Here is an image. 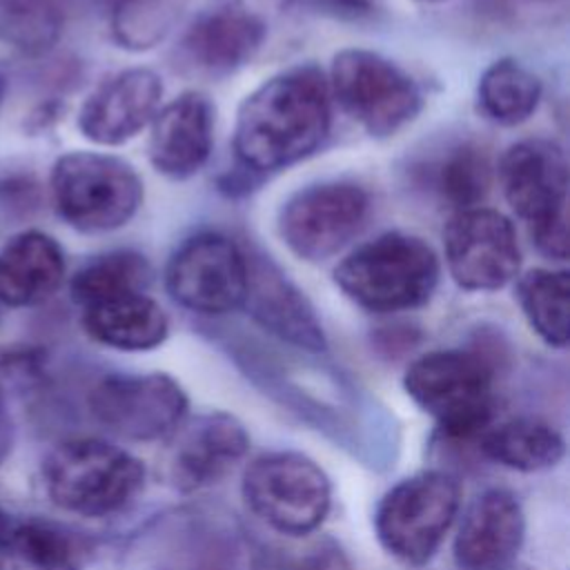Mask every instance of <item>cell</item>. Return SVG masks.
Returning a JSON list of instances; mask_svg holds the SVG:
<instances>
[{"label": "cell", "instance_id": "6da1fadb", "mask_svg": "<svg viewBox=\"0 0 570 570\" xmlns=\"http://www.w3.org/2000/svg\"><path fill=\"white\" fill-rule=\"evenodd\" d=\"M330 89L314 65L292 67L256 87L238 107L234 151L256 171L289 167L314 154L332 122Z\"/></svg>", "mask_w": 570, "mask_h": 570}, {"label": "cell", "instance_id": "7a4b0ae2", "mask_svg": "<svg viewBox=\"0 0 570 570\" xmlns=\"http://www.w3.org/2000/svg\"><path fill=\"white\" fill-rule=\"evenodd\" d=\"M441 265L434 249L419 236L387 232L358 245L334 269V283L370 312H403L423 305Z\"/></svg>", "mask_w": 570, "mask_h": 570}, {"label": "cell", "instance_id": "3957f363", "mask_svg": "<svg viewBox=\"0 0 570 570\" xmlns=\"http://www.w3.org/2000/svg\"><path fill=\"white\" fill-rule=\"evenodd\" d=\"M145 468L127 450L94 436L58 443L42 463V485L53 505L80 517H107L142 488Z\"/></svg>", "mask_w": 570, "mask_h": 570}, {"label": "cell", "instance_id": "277c9868", "mask_svg": "<svg viewBox=\"0 0 570 570\" xmlns=\"http://www.w3.org/2000/svg\"><path fill=\"white\" fill-rule=\"evenodd\" d=\"M503 196L530 227L541 254L568 258V160L548 138H525L508 147L499 165Z\"/></svg>", "mask_w": 570, "mask_h": 570}, {"label": "cell", "instance_id": "5b68a950", "mask_svg": "<svg viewBox=\"0 0 570 570\" xmlns=\"http://www.w3.org/2000/svg\"><path fill=\"white\" fill-rule=\"evenodd\" d=\"M58 214L78 232L102 234L127 225L142 203L136 169L111 154L69 151L51 169Z\"/></svg>", "mask_w": 570, "mask_h": 570}, {"label": "cell", "instance_id": "8992f818", "mask_svg": "<svg viewBox=\"0 0 570 570\" xmlns=\"http://www.w3.org/2000/svg\"><path fill=\"white\" fill-rule=\"evenodd\" d=\"M405 392L454 439L481 436L494 412L492 372L463 350H436L419 356L403 376Z\"/></svg>", "mask_w": 570, "mask_h": 570}, {"label": "cell", "instance_id": "52a82bcc", "mask_svg": "<svg viewBox=\"0 0 570 570\" xmlns=\"http://www.w3.org/2000/svg\"><path fill=\"white\" fill-rule=\"evenodd\" d=\"M330 96L370 136L387 138L421 111L416 82L392 60L367 49H343L332 58Z\"/></svg>", "mask_w": 570, "mask_h": 570}, {"label": "cell", "instance_id": "ba28073f", "mask_svg": "<svg viewBox=\"0 0 570 570\" xmlns=\"http://www.w3.org/2000/svg\"><path fill=\"white\" fill-rule=\"evenodd\" d=\"M461 505L459 481L430 470L399 481L381 499L374 528L381 546L410 566L428 563Z\"/></svg>", "mask_w": 570, "mask_h": 570}, {"label": "cell", "instance_id": "9c48e42d", "mask_svg": "<svg viewBox=\"0 0 570 570\" xmlns=\"http://www.w3.org/2000/svg\"><path fill=\"white\" fill-rule=\"evenodd\" d=\"M243 497L269 528L298 537L323 523L332 488L312 459L298 452H269L245 468Z\"/></svg>", "mask_w": 570, "mask_h": 570}, {"label": "cell", "instance_id": "30bf717a", "mask_svg": "<svg viewBox=\"0 0 570 570\" xmlns=\"http://www.w3.org/2000/svg\"><path fill=\"white\" fill-rule=\"evenodd\" d=\"M370 198L354 183H318L296 191L278 214L283 243L303 261L316 263L343 249L363 227Z\"/></svg>", "mask_w": 570, "mask_h": 570}, {"label": "cell", "instance_id": "8fae6325", "mask_svg": "<svg viewBox=\"0 0 570 570\" xmlns=\"http://www.w3.org/2000/svg\"><path fill=\"white\" fill-rule=\"evenodd\" d=\"M169 296L198 314H227L243 307L247 256L227 236L205 232L187 238L165 267Z\"/></svg>", "mask_w": 570, "mask_h": 570}, {"label": "cell", "instance_id": "7c38bea8", "mask_svg": "<svg viewBox=\"0 0 570 570\" xmlns=\"http://www.w3.org/2000/svg\"><path fill=\"white\" fill-rule=\"evenodd\" d=\"M94 419L127 441L167 439L187 414L183 387L167 374H116L89 394Z\"/></svg>", "mask_w": 570, "mask_h": 570}, {"label": "cell", "instance_id": "4fadbf2b", "mask_svg": "<svg viewBox=\"0 0 570 570\" xmlns=\"http://www.w3.org/2000/svg\"><path fill=\"white\" fill-rule=\"evenodd\" d=\"M445 265L468 292H494L508 285L521 263L512 223L488 207L454 212L443 232Z\"/></svg>", "mask_w": 570, "mask_h": 570}, {"label": "cell", "instance_id": "5bb4252c", "mask_svg": "<svg viewBox=\"0 0 570 570\" xmlns=\"http://www.w3.org/2000/svg\"><path fill=\"white\" fill-rule=\"evenodd\" d=\"M165 474L178 490H198L223 479L247 452L245 428L225 412L183 421L169 436Z\"/></svg>", "mask_w": 570, "mask_h": 570}, {"label": "cell", "instance_id": "9a60e30c", "mask_svg": "<svg viewBox=\"0 0 570 570\" xmlns=\"http://www.w3.org/2000/svg\"><path fill=\"white\" fill-rule=\"evenodd\" d=\"M160 98L158 73L145 67L125 69L89 94L78 114V129L96 145H122L151 122Z\"/></svg>", "mask_w": 570, "mask_h": 570}, {"label": "cell", "instance_id": "2e32d148", "mask_svg": "<svg viewBox=\"0 0 570 570\" xmlns=\"http://www.w3.org/2000/svg\"><path fill=\"white\" fill-rule=\"evenodd\" d=\"M525 519L508 490H485L465 508L454 537L456 570H510L523 546Z\"/></svg>", "mask_w": 570, "mask_h": 570}, {"label": "cell", "instance_id": "e0dca14e", "mask_svg": "<svg viewBox=\"0 0 570 570\" xmlns=\"http://www.w3.org/2000/svg\"><path fill=\"white\" fill-rule=\"evenodd\" d=\"M265 20L245 4H220L203 13L180 42L183 60L200 76L225 78L245 67L263 47Z\"/></svg>", "mask_w": 570, "mask_h": 570}, {"label": "cell", "instance_id": "ac0fdd59", "mask_svg": "<svg viewBox=\"0 0 570 570\" xmlns=\"http://www.w3.org/2000/svg\"><path fill=\"white\" fill-rule=\"evenodd\" d=\"M214 109L198 91H185L156 111L149 134V160L171 180L191 178L209 158Z\"/></svg>", "mask_w": 570, "mask_h": 570}, {"label": "cell", "instance_id": "d6986e66", "mask_svg": "<svg viewBox=\"0 0 570 570\" xmlns=\"http://www.w3.org/2000/svg\"><path fill=\"white\" fill-rule=\"evenodd\" d=\"M243 307L267 332L309 352H323V325L305 294L269 261L247 258V289Z\"/></svg>", "mask_w": 570, "mask_h": 570}, {"label": "cell", "instance_id": "ffe728a7", "mask_svg": "<svg viewBox=\"0 0 570 570\" xmlns=\"http://www.w3.org/2000/svg\"><path fill=\"white\" fill-rule=\"evenodd\" d=\"M65 278V254L45 232H22L0 249V303L29 307L58 292Z\"/></svg>", "mask_w": 570, "mask_h": 570}, {"label": "cell", "instance_id": "44dd1931", "mask_svg": "<svg viewBox=\"0 0 570 570\" xmlns=\"http://www.w3.org/2000/svg\"><path fill=\"white\" fill-rule=\"evenodd\" d=\"M85 332L114 350L145 352L167 338V316L145 292H127L82 307Z\"/></svg>", "mask_w": 570, "mask_h": 570}, {"label": "cell", "instance_id": "7402d4cb", "mask_svg": "<svg viewBox=\"0 0 570 570\" xmlns=\"http://www.w3.org/2000/svg\"><path fill=\"white\" fill-rule=\"evenodd\" d=\"M479 439L488 459L521 472L552 468L566 450L559 430L541 419H512L488 428Z\"/></svg>", "mask_w": 570, "mask_h": 570}, {"label": "cell", "instance_id": "603a6c76", "mask_svg": "<svg viewBox=\"0 0 570 570\" xmlns=\"http://www.w3.org/2000/svg\"><path fill=\"white\" fill-rule=\"evenodd\" d=\"M476 100L488 120L512 127L528 120L539 107L541 80L517 58H499L483 69Z\"/></svg>", "mask_w": 570, "mask_h": 570}, {"label": "cell", "instance_id": "cb8c5ba5", "mask_svg": "<svg viewBox=\"0 0 570 570\" xmlns=\"http://www.w3.org/2000/svg\"><path fill=\"white\" fill-rule=\"evenodd\" d=\"M519 305L530 327L552 347L570 338V274L566 269H530L517 283Z\"/></svg>", "mask_w": 570, "mask_h": 570}, {"label": "cell", "instance_id": "d4e9b609", "mask_svg": "<svg viewBox=\"0 0 570 570\" xmlns=\"http://www.w3.org/2000/svg\"><path fill=\"white\" fill-rule=\"evenodd\" d=\"M151 269L145 256L136 252H109L85 263L71 278V296L82 307L120 296L127 292H145Z\"/></svg>", "mask_w": 570, "mask_h": 570}, {"label": "cell", "instance_id": "484cf974", "mask_svg": "<svg viewBox=\"0 0 570 570\" xmlns=\"http://www.w3.org/2000/svg\"><path fill=\"white\" fill-rule=\"evenodd\" d=\"M194 0H118L111 13V36L127 51L160 45L180 22Z\"/></svg>", "mask_w": 570, "mask_h": 570}, {"label": "cell", "instance_id": "4316f807", "mask_svg": "<svg viewBox=\"0 0 570 570\" xmlns=\"http://www.w3.org/2000/svg\"><path fill=\"white\" fill-rule=\"evenodd\" d=\"M62 22L53 0H0V40L22 53H47L58 42Z\"/></svg>", "mask_w": 570, "mask_h": 570}, {"label": "cell", "instance_id": "83f0119b", "mask_svg": "<svg viewBox=\"0 0 570 570\" xmlns=\"http://www.w3.org/2000/svg\"><path fill=\"white\" fill-rule=\"evenodd\" d=\"M9 570H80L69 537L45 521L13 525L9 541Z\"/></svg>", "mask_w": 570, "mask_h": 570}, {"label": "cell", "instance_id": "f1b7e54d", "mask_svg": "<svg viewBox=\"0 0 570 570\" xmlns=\"http://www.w3.org/2000/svg\"><path fill=\"white\" fill-rule=\"evenodd\" d=\"M490 187V163L488 156L476 147H459L439 171L441 194L461 209L481 207Z\"/></svg>", "mask_w": 570, "mask_h": 570}, {"label": "cell", "instance_id": "f546056e", "mask_svg": "<svg viewBox=\"0 0 570 570\" xmlns=\"http://www.w3.org/2000/svg\"><path fill=\"white\" fill-rule=\"evenodd\" d=\"M316 4L341 18H361L372 11V0H316Z\"/></svg>", "mask_w": 570, "mask_h": 570}, {"label": "cell", "instance_id": "4dcf8cb0", "mask_svg": "<svg viewBox=\"0 0 570 570\" xmlns=\"http://www.w3.org/2000/svg\"><path fill=\"white\" fill-rule=\"evenodd\" d=\"M13 521L9 514L0 508V570H7V559H9V541L13 532Z\"/></svg>", "mask_w": 570, "mask_h": 570}, {"label": "cell", "instance_id": "1f68e13d", "mask_svg": "<svg viewBox=\"0 0 570 570\" xmlns=\"http://www.w3.org/2000/svg\"><path fill=\"white\" fill-rule=\"evenodd\" d=\"M9 450H11V421H9L4 401L0 396V465L4 463Z\"/></svg>", "mask_w": 570, "mask_h": 570}, {"label": "cell", "instance_id": "d6a6232c", "mask_svg": "<svg viewBox=\"0 0 570 570\" xmlns=\"http://www.w3.org/2000/svg\"><path fill=\"white\" fill-rule=\"evenodd\" d=\"M2 94H4V78H2V73H0V100H2Z\"/></svg>", "mask_w": 570, "mask_h": 570}, {"label": "cell", "instance_id": "836d02e7", "mask_svg": "<svg viewBox=\"0 0 570 570\" xmlns=\"http://www.w3.org/2000/svg\"><path fill=\"white\" fill-rule=\"evenodd\" d=\"M423 2H441V0H423Z\"/></svg>", "mask_w": 570, "mask_h": 570}]
</instances>
